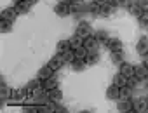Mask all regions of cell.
<instances>
[{
	"instance_id": "obj_11",
	"label": "cell",
	"mask_w": 148,
	"mask_h": 113,
	"mask_svg": "<svg viewBox=\"0 0 148 113\" xmlns=\"http://www.w3.org/2000/svg\"><path fill=\"white\" fill-rule=\"evenodd\" d=\"M136 50H138V54H146L148 52V37H141L139 40H138V44H136Z\"/></svg>"
},
{
	"instance_id": "obj_6",
	"label": "cell",
	"mask_w": 148,
	"mask_h": 113,
	"mask_svg": "<svg viewBox=\"0 0 148 113\" xmlns=\"http://www.w3.org/2000/svg\"><path fill=\"white\" fill-rule=\"evenodd\" d=\"M18 11H16V7H7V9H4L2 11V14H0V18H2V19H5V21H14L16 18H18Z\"/></svg>"
},
{
	"instance_id": "obj_35",
	"label": "cell",
	"mask_w": 148,
	"mask_h": 113,
	"mask_svg": "<svg viewBox=\"0 0 148 113\" xmlns=\"http://www.w3.org/2000/svg\"><path fill=\"white\" fill-rule=\"evenodd\" d=\"M96 38H98V40H99V42H105V44H106V42H108V38H110V37H108V33H106V31H105V30H99V31H98V33H96Z\"/></svg>"
},
{
	"instance_id": "obj_5",
	"label": "cell",
	"mask_w": 148,
	"mask_h": 113,
	"mask_svg": "<svg viewBox=\"0 0 148 113\" xmlns=\"http://www.w3.org/2000/svg\"><path fill=\"white\" fill-rule=\"evenodd\" d=\"M64 65V61H63V56L61 54H56V56H52L51 58V61L47 63V66L51 68V70H54V71H58L61 66Z\"/></svg>"
},
{
	"instance_id": "obj_17",
	"label": "cell",
	"mask_w": 148,
	"mask_h": 113,
	"mask_svg": "<svg viewBox=\"0 0 148 113\" xmlns=\"http://www.w3.org/2000/svg\"><path fill=\"white\" fill-rule=\"evenodd\" d=\"M54 75V70H51L49 66H44V68H40L38 70V78L44 82V80H47V78H51Z\"/></svg>"
},
{
	"instance_id": "obj_34",
	"label": "cell",
	"mask_w": 148,
	"mask_h": 113,
	"mask_svg": "<svg viewBox=\"0 0 148 113\" xmlns=\"http://www.w3.org/2000/svg\"><path fill=\"white\" fill-rule=\"evenodd\" d=\"M11 21H5V19H2L0 21V31L2 33H7V31H11Z\"/></svg>"
},
{
	"instance_id": "obj_18",
	"label": "cell",
	"mask_w": 148,
	"mask_h": 113,
	"mask_svg": "<svg viewBox=\"0 0 148 113\" xmlns=\"http://www.w3.org/2000/svg\"><path fill=\"white\" fill-rule=\"evenodd\" d=\"M113 11H115V7H113L110 2H106V4L101 5V9H99V16H105V18H106V16H112Z\"/></svg>"
},
{
	"instance_id": "obj_29",
	"label": "cell",
	"mask_w": 148,
	"mask_h": 113,
	"mask_svg": "<svg viewBox=\"0 0 148 113\" xmlns=\"http://www.w3.org/2000/svg\"><path fill=\"white\" fill-rule=\"evenodd\" d=\"M71 66H73V70H75V71H82V70H86L87 63L84 59H75V61L71 63Z\"/></svg>"
},
{
	"instance_id": "obj_22",
	"label": "cell",
	"mask_w": 148,
	"mask_h": 113,
	"mask_svg": "<svg viewBox=\"0 0 148 113\" xmlns=\"http://www.w3.org/2000/svg\"><path fill=\"white\" fill-rule=\"evenodd\" d=\"M26 94H28L26 87H25V89H14L12 94H11V99H18V101H19V99H25Z\"/></svg>"
},
{
	"instance_id": "obj_7",
	"label": "cell",
	"mask_w": 148,
	"mask_h": 113,
	"mask_svg": "<svg viewBox=\"0 0 148 113\" xmlns=\"http://www.w3.org/2000/svg\"><path fill=\"white\" fill-rule=\"evenodd\" d=\"M75 33L80 35V37H84V38H87L89 35H92V33H91V25L86 23V21H80L79 26H77V31H75Z\"/></svg>"
},
{
	"instance_id": "obj_27",
	"label": "cell",
	"mask_w": 148,
	"mask_h": 113,
	"mask_svg": "<svg viewBox=\"0 0 148 113\" xmlns=\"http://www.w3.org/2000/svg\"><path fill=\"white\" fill-rule=\"evenodd\" d=\"M132 87H129V85H124L122 89H120V99H129L131 96H132Z\"/></svg>"
},
{
	"instance_id": "obj_2",
	"label": "cell",
	"mask_w": 148,
	"mask_h": 113,
	"mask_svg": "<svg viewBox=\"0 0 148 113\" xmlns=\"http://www.w3.org/2000/svg\"><path fill=\"white\" fill-rule=\"evenodd\" d=\"M54 14H58L59 18H64V16H68L70 14V4H66V2H58L56 5H54Z\"/></svg>"
},
{
	"instance_id": "obj_26",
	"label": "cell",
	"mask_w": 148,
	"mask_h": 113,
	"mask_svg": "<svg viewBox=\"0 0 148 113\" xmlns=\"http://www.w3.org/2000/svg\"><path fill=\"white\" fill-rule=\"evenodd\" d=\"M98 61H99V56H98L96 50H92V52L87 54V58H86V63H87V65H96Z\"/></svg>"
},
{
	"instance_id": "obj_12",
	"label": "cell",
	"mask_w": 148,
	"mask_h": 113,
	"mask_svg": "<svg viewBox=\"0 0 148 113\" xmlns=\"http://www.w3.org/2000/svg\"><path fill=\"white\" fill-rule=\"evenodd\" d=\"M79 47H84V37H80V35H73L71 38H70V49H73V50H77Z\"/></svg>"
},
{
	"instance_id": "obj_14",
	"label": "cell",
	"mask_w": 148,
	"mask_h": 113,
	"mask_svg": "<svg viewBox=\"0 0 148 113\" xmlns=\"http://www.w3.org/2000/svg\"><path fill=\"white\" fill-rule=\"evenodd\" d=\"M58 84H59V82H58V78L52 75L51 78H47V80H44V82H42V87H44V91H47V92H49V91L56 89V87H58Z\"/></svg>"
},
{
	"instance_id": "obj_3",
	"label": "cell",
	"mask_w": 148,
	"mask_h": 113,
	"mask_svg": "<svg viewBox=\"0 0 148 113\" xmlns=\"http://www.w3.org/2000/svg\"><path fill=\"white\" fill-rule=\"evenodd\" d=\"M33 4H35V0H21V2L16 4V11L19 14H28Z\"/></svg>"
},
{
	"instance_id": "obj_9",
	"label": "cell",
	"mask_w": 148,
	"mask_h": 113,
	"mask_svg": "<svg viewBox=\"0 0 148 113\" xmlns=\"http://www.w3.org/2000/svg\"><path fill=\"white\" fill-rule=\"evenodd\" d=\"M119 70H120L119 73H122V75H124V77H127V78L134 75V66H132L131 63H125V61H124V63L119 66Z\"/></svg>"
},
{
	"instance_id": "obj_36",
	"label": "cell",
	"mask_w": 148,
	"mask_h": 113,
	"mask_svg": "<svg viewBox=\"0 0 148 113\" xmlns=\"http://www.w3.org/2000/svg\"><path fill=\"white\" fill-rule=\"evenodd\" d=\"M139 25L143 28H148V11H145L141 16H139Z\"/></svg>"
},
{
	"instance_id": "obj_38",
	"label": "cell",
	"mask_w": 148,
	"mask_h": 113,
	"mask_svg": "<svg viewBox=\"0 0 148 113\" xmlns=\"http://www.w3.org/2000/svg\"><path fill=\"white\" fill-rule=\"evenodd\" d=\"M143 65L148 68V52H146V54H143Z\"/></svg>"
},
{
	"instance_id": "obj_32",
	"label": "cell",
	"mask_w": 148,
	"mask_h": 113,
	"mask_svg": "<svg viewBox=\"0 0 148 113\" xmlns=\"http://www.w3.org/2000/svg\"><path fill=\"white\" fill-rule=\"evenodd\" d=\"M99 9H101V5H98L96 2H92V4H89V7H87V11L92 14V16H99Z\"/></svg>"
},
{
	"instance_id": "obj_24",
	"label": "cell",
	"mask_w": 148,
	"mask_h": 113,
	"mask_svg": "<svg viewBox=\"0 0 148 113\" xmlns=\"http://www.w3.org/2000/svg\"><path fill=\"white\" fill-rule=\"evenodd\" d=\"M68 49H70V40H59L58 45H56L58 54H63V52H66Z\"/></svg>"
},
{
	"instance_id": "obj_21",
	"label": "cell",
	"mask_w": 148,
	"mask_h": 113,
	"mask_svg": "<svg viewBox=\"0 0 148 113\" xmlns=\"http://www.w3.org/2000/svg\"><path fill=\"white\" fill-rule=\"evenodd\" d=\"M113 84H115L119 89H122L124 85H127V77H124L122 73H117V75L113 77Z\"/></svg>"
},
{
	"instance_id": "obj_8",
	"label": "cell",
	"mask_w": 148,
	"mask_h": 113,
	"mask_svg": "<svg viewBox=\"0 0 148 113\" xmlns=\"http://www.w3.org/2000/svg\"><path fill=\"white\" fill-rule=\"evenodd\" d=\"M106 47L110 52H119V50H122V40L120 38H108Z\"/></svg>"
},
{
	"instance_id": "obj_43",
	"label": "cell",
	"mask_w": 148,
	"mask_h": 113,
	"mask_svg": "<svg viewBox=\"0 0 148 113\" xmlns=\"http://www.w3.org/2000/svg\"><path fill=\"white\" fill-rule=\"evenodd\" d=\"M146 80H148V75H146Z\"/></svg>"
},
{
	"instance_id": "obj_25",
	"label": "cell",
	"mask_w": 148,
	"mask_h": 113,
	"mask_svg": "<svg viewBox=\"0 0 148 113\" xmlns=\"http://www.w3.org/2000/svg\"><path fill=\"white\" fill-rule=\"evenodd\" d=\"M112 63H113V65H117V66H120V65L124 63L122 50H119V52H112Z\"/></svg>"
},
{
	"instance_id": "obj_31",
	"label": "cell",
	"mask_w": 148,
	"mask_h": 113,
	"mask_svg": "<svg viewBox=\"0 0 148 113\" xmlns=\"http://www.w3.org/2000/svg\"><path fill=\"white\" fill-rule=\"evenodd\" d=\"M84 9V4H70V14H80Z\"/></svg>"
},
{
	"instance_id": "obj_28",
	"label": "cell",
	"mask_w": 148,
	"mask_h": 113,
	"mask_svg": "<svg viewBox=\"0 0 148 113\" xmlns=\"http://www.w3.org/2000/svg\"><path fill=\"white\" fill-rule=\"evenodd\" d=\"M61 97H63V92L56 87V89H52V91H49V99H52V101H61Z\"/></svg>"
},
{
	"instance_id": "obj_37",
	"label": "cell",
	"mask_w": 148,
	"mask_h": 113,
	"mask_svg": "<svg viewBox=\"0 0 148 113\" xmlns=\"http://www.w3.org/2000/svg\"><path fill=\"white\" fill-rule=\"evenodd\" d=\"M138 4L143 11H148V0H138Z\"/></svg>"
},
{
	"instance_id": "obj_1",
	"label": "cell",
	"mask_w": 148,
	"mask_h": 113,
	"mask_svg": "<svg viewBox=\"0 0 148 113\" xmlns=\"http://www.w3.org/2000/svg\"><path fill=\"white\" fill-rule=\"evenodd\" d=\"M132 111H136V113H145V111H148V99H146V97L132 99Z\"/></svg>"
},
{
	"instance_id": "obj_33",
	"label": "cell",
	"mask_w": 148,
	"mask_h": 113,
	"mask_svg": "<svg viewBox=\"0 0 148 113\" xmlns=\"http://www.w3.org/2000/svg\"><path fill=\"white\" fill-rule=\"evenodd\" d=\"M139 82H141V78H138L136 75H132V77H129V78H127V85H129V87H132V89H136V87L139 85Z\"/></svg>"
},
{
	"instance_id": "obj_39",
	"label": "cell",
	"mask_w": 148,
	"mask_h": 113,
	"mask_svg": "<svg viewBox=\"0 0 148 113\" xmlns=\"http://www.w3.org/2000/svg\"><path fill=\"white\" fill-rule=\"evenodd\" d=\"M66 111V108H63V106H58L56 108V113H64Z\"/></svg>"
},
{
	"instance_id": "obj_10",
	"label": "cell",
	"mask_w": 148,
	"mask_h": 113,
	"mask_svg": "<svg viewBox=\"0 0 148 113\" xmlns=\"http://www.w3.org/2000/svg\"><path fill=\"white\" fill-rule=\"evenodd\" d=\"M106 97L108 99H120V89L115 85V84H112L110 87H106Z\"/></svg>"
},
{
	"instance_id": "obj_41",
	"label": "cell",
	"mask_w": 148,
	"mask_h": 113,
	"mask_svg": "<svg viewBox=\"0 0 148 113\" xmlns=\"http://www.w3.org/2000/svg\"><path fill=\"white\" fill-rule=\"evenodd\" d=\"M14 2H16V4H18V2H21V0H14Z\"/></svg>"
},
{
	"instance_id": "obj_30",
	"label": "cell",
	"mask_w": 148,
	"mask_h": 113,
	"mask_svg": "<svg viewBox=\"0 0 148 113\" xmlns=\"http://www.w3.org/2000/svg\"><path fill=\"white\" fill-rule=\"evenodd\" d=\"M87 54H89V50H87L86 47H79V49L75 50V58H77V59H84V61H86Z\"/></svg>"
},
{
	"instance_id": "obj_15",
	"label": "cell",
	"mask_w": 148,
	"mask_h": 113,
	"mask_svg": "<svg viewBox=\"0 0 148 113\" xmlns=\"http://www.w3.org/2000/svg\"><path fill=\"white\" fill-rule=\"evenodd\" d=\"M11 94H12V91L7 87V84L2 80V82H0V99H2V101H5V99H9L11 97Z\"/></svg>"
},
{
	"instance_id": "obj_16",
	"label": "cell",
	"mask_w": 148,
	"mask_h": 113,
	"mask_svg": "<svg viewBox=\"0 0 148 113\" xmlns=\"http://www.w3.org/2000/svg\"><path fill=\"white\" fill-rule=\"evenodd\" d=\"M134 75H136L138 78H141V80H146L148 68H146L145 65H138V66H134Z\"/></svg>"
},
{
	"instance_id": "obj_4",
	"label": "cell",
	"mask_w": 148,
	"mask_h": 113,
	"mask_svg": "<svg viewBox=\"0 0 148 113\" xmlns=\"http://www.w3.org/2000/svg\"><path fill=\"white\" fill-rule=\"evenodd\" d=\"M98 45H99V40L96 38V35H89L87 38H84V47L92 52V50H98Z\"/></svg>"
},
{
	"instance_id": "obj_19",
	"label": "cell",
	"mask_w": 148,
	"mask_h": 113,
	"mask_svg": "<svg viewBox=\"0 0 148 113\" xmlns=\"http://www.w3.org/2000/svg\"><path fill=\"white\" fill-rule=\"evenodd\" d=\"M61 56H63V61H64V63H70V65L77 59V58H75V50H73V49H68V50L63 52Z\"/></svg>"
},
{
	"instance_id": "obj_42",
	"label": "cell",
	"mask_w": 148,
	"mask_h": 113,
	"mask_svg": "<svg viewBox=\"0 0 148 113\" xmlns=\"http://www.w3.org/2000/svg\"><path fill=\"white\" fill-rule=\"evenodd\" d=\"M146 91H148V84H146Z\"/></svg>"
},
{
	"instance_id": "obj_40",
	"label": "cell",
	"mask_w": 148,
	"mask_h": 113,
	"mask_svg": "<svg viewBox=\"0 0 148 113\" xmlns=\"http://www.w3.org/2000/svg\"><path fill=\"white\" fill-rule=\"evenodd\" d=\"M92 2H96L98 5H103V4H106V2H108V0H92Z\"/></svg>"
},
{
	"instance_id": "obj_20",
	"label": "cell",
	"mask_w": 148,
	"mask_h": 113,
	"mask_svg": "<svg viewBox=\"0 0 148 113\" xmlns=\"http://www.w3.org/2000/svg\"><path fill=\"white\" fill-rule=\"evenodd\" d=\"M127 11H129V14H132V16H138V18H139V16H141V14L145 12V11H143V9L139 7V4H138V2L131 4V5L127 7Z\"/></svg>"
},
{
	"instance_id": "obj_23",
	"label": "cell",
	"mask_w": 148,
	"mask_h": 113,
	"mask_svg": "<svg viewBox=\"0 0 148 113\" xmlns=\"http://www.w3.org/2000/svg\"><path fill=\"white\" fill-rule=\"evenodd\" d=\"M38 87H42V80H40V78H37V80H30L28 85H26V91H28V94H32V92L37 91Z\"/></svg>"
},
{
	"instance_id": "obj_13",
	"label": "cell",
	"mask_w": 148,
	"mask_h": 113,
	"mask_svg": "<svg viewBox=\"0 0 148 113\" xmlns=\"http://www.w3.org/2000/svg\"><path fill=\"white\" fill-rule=\"evenodd\" d=\"M117 110H119V111H125V113L132 111V101H129V99H119Z\"/></svg>"
}]
</instances>
